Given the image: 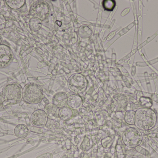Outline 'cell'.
<instances>
[{"mask_svg":"<svg viewBox=\"0 0 158 158\" xmlns=\"http://www.w3.org/2000/svg\"><path fill=\"white\" fill-rule=\"evenodd\" d=\"M23 98V89L16 83L6 84L0 92V105H16Z\"/></svg>","mask_w":158,"mask_h":158,"instance_id":"1","label":"cell"},{"mask_svg":"<svg viewBox=\"0 0 158 158\" xmlns=\"http://www.w3.org/2000/svg\"><path fill=\"white\" fill-rule=\"evenodd\" d=\"M157 122V116L154 110L150 108L139 109L135 112V124L138 129L148 130L153 129Z\"/></svg>","mask_w":158,"mask_h":158,"instance_id":"2","label":"cell"},{"mask_svg":"<svg viewBox=\"0 0 158 158\" xmlns=\"http://www.w3.org/2000/svg\"><path fill=\"white\" fill-rule=\"evenodd\" d=\"M43 98V91L39 84L29 83L25 85L23 90V98L26 103L36 105L40 103Z\"/></svg>","mask_w":158,"mask_h":158,"instance_id":"3","label":"cell"},{"mask_svg":"<svg viewBox=\"0 0 158 158\" xmlns=\"http://www.w3.org/2000/svg\"><path fill=\"white\" fill-rule=\"evenodd\" d=\"M50 9L49 5L45 1H37L33 3L30 8V14L33 17L43 21L48 17Z\"/></svg>","mask_w":158,"mask_h":158,"instance_id":"4","label":"cell"},{"mask_svg":"<svg viewBox=\"0 0 158 158\" xmlns=\"http://www.w3.org/2000/svg\"><path fill=\"white\" fill-rule=\"evenodd\" d=\"M87 81L84 76L80 73L73 74L69 79V90L75 93H81L87 88Z\"/></svg>","mask_w":158,"mask_h":158,"instance_id":"5","label":"cell"},{"mask_svg":"<svg viewBox=\"0 0 158 158\" xmlns=\"http://www.w3.org/2000/svg\"><path fill=\"white\" fill-rule=\"evenodd\" d=\"M143 137L142 134L135 128L127 129L123 133V140L124 143L130 147L137 146L141 143Z\"/></svg>","mask_w":158,"mask_h":158,"instance_id":"6","label":"cell"},{"mask_svg":"<svg viewBox=\"0 0 158 158\" xmlns=\"http://www.w3.org/2000/svg\"><path fill=\"white\" fill-rule=\"evenodd\" d=\"M14 54L8 45L0 44V68L8 66L13 61Z\"/></svg>","mask_w":158,"mask_h":158,"instance_id":"7","label":"cell"},{"mask_svg":"<svg viewBox=\"0 0 158 158\" xmlns=\"http://www.w3.org/2000/svg\"><path fill=\"white\" fill-rule=\"evenodd\" d=\"M48 118L45 111L41 109H38L33 112L31 117V122L36 128H44L46 126Z\"/></svg>","mask_w":158,"mask_h":158,"instance_id":"8","label":"cell"},{"mask_svg":"<svg viewBox=\"0 0 158 158\" xmlns=\"http://www.w3.org/2000/svg\"><path fill=\"white\" fill-rule=\"evenodd\" d=\"M67 105L68 107L72 110H76L79 109L82 106L83 100L79 95H72L68 98Z\"/></svg>","mask_w":158,"mask_h":158,"instance_id":"9","label":"cell"},{"mask_svg":"<svg viewBox=\"0 0 158 158\" xmlns=\"http://www.w3.org/2000/svg\"><path fill=\"white\" fill-rule=\"evenodd\" d=\"M44 111L46 113L48 118L52 120H56L59 118L60 109L53 104L47 105L44 108Z\"/></svg>","mask_w":158,"mask_h":158,"instance_id":"10","label":"cell"},{"mask_svg":"<svg viewBox=\"0 0 158 158\" xmlns=\"http://www.w3.org/2000/svg\"><path fill=\"white\" fill-rule=\"evenodd\" d=\"M68 96L65 93L61 92L56 94L52 99V104L57 106L59 109L66 107L67 105Z\"/></svg>","mask_w":158,"mask_h":158,"instance_id":"11","label":"cell"},{"mask_svg":"<svg viewBox=\"0 0 158 158\" xmlns=\"http://www.w3.org/2000/svg\"><path fill=\"white\" fill-rule=\"evenodd\" d=\"M14 133L16 137L22 139L27 136L29 133V130L25 124H19L16 126Z\"/></svg>","mask_w":158,"mask_h":158,"instance_id":"12","label":"cell"},{"mask_svg":"<svg viewBox=\"0 0 158 158\" xmlns=\"http://www.w3.org/2000/svg\"><path fill=\"white\" fill-rule=\"evenodd\" d=\"M73 115V112L71 109L68 107H64L60 109L59 111V118L62 121H67L71 118Z\"/></svg>","mask_w":158,"mask_h":158,"instance_id":"13","label":"cell"},{"mask_svg":"<svg viewBox=\"0 0 158 158\" xmlns=\"http://www.w3.org/2000/svg\"><path fill=\"white\" fill-rule=\"evenodd\" d=\"M42 25V21L36 18H31L29 22L30 28L32 31H38L41 28Z\"/></svg>","mask_w":158,"mask_h":158,"instance_id":"14","label":"cell"},{"mask_svg":"<svg viewBox=\"0 0 158 158\" xmlns=\"http://www.w3.org/2000/svg\"><path fill=\"white\" fill-rule=\"evenodd\" d=\"M25 2L26 1L24 0H17V1L6 0V3L7 5L10 8L14 9H18L21 8L25 3Z\"/></svg>","mask_w":158,"mask_h":158,"instance_id":"15","label":"cell"},{"mask_svg":"<svg viewBox=\"0 0 158 158\" xmlns=\"http://www.w3.org/2000/svg\"><path fill=\"white\" fill-rule=\"evenodd\" d=\"M79 34L81 38H88L92 35V31L88 26L83 25L79 28Z\"/></svg>","mask_w":158,"mask_h":158,"instance_id":"16","label":"cell"},{"mask_svg":"<svg viewBox=\"0 0 158 158\" xmlns=\"http://www.w3.org/2000/svg\"><path fill=\"white\" fill-rule=\"evenodd\" d=\"M135 113L133 110H128L126 112L124 117V120L126 123L130 125L135 124Z\"/></svg>","mask_w":158,"mask_h":158,"instance_id":"17","label":"cell"},{"mask_svg":"<svg viewBox=\"0 0 158 158\" xmlns=\"http://www.w3.org/2000/svg\"><path fill=\"white\" fill-rule=\"evenodd\" d=\"M103 6L106 10L111 11L115 7V2L114 1H104L103 3Z\"/></svg>","mask_w":158,"mask_h":158,"instance_id":"18","label":"cell"},{"mask_svg":"<svg viewBox=\"0 0 158 158\" xmlns=\"http://www.w3.org/2000/svg\"><path fill=\"white\" fill-rule=\"evenodd\" d=\"M56 123L55 122L54 120L49 119L47 123H46L45 127H47V128H50V129L54 128L56 126Z\"/></svg>","mask_w":158,"mask_h":158,"instance_id":"19","label":"cell"},{"mask_svg":"<svg viewBox=\"0 0 158 158\" xmlns=\"http://www.w3.org/2000/svg\"><path fill=\"white\" fill-rule=\"evenodd\" d=\"M2 35L0 34V44L2 43Z\"/></svg>","mask_w":158,"mask_h":158,"instance_id":"20","label":"cell"}]
</instances>
